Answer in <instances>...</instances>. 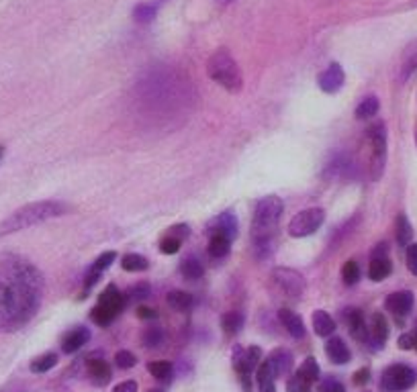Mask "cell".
Segmentation results:
<instances>
[{"label":"cell","mask_w":417,"mask_h":392,"mask_svg":"<svg viewBox=\"0 0 417 392\" xmlns=\"http://www.w3.org/2000/svg\"><path fill=\"white\" fill-rule=\"evenodd\" d=\"M417 374L414 368L405 364H393L383 374V391L385 392H405L416 384Z\"/></svg>","instance_id":"8992f818"},{"label":"cell","mask_w":417,"mask_h":392,"mask_svg":"<svg viewBox=\"0 0 417 392\" xmlns=\"http://www.w3.org/2000/svg\"><path fill=\"white\" fill-rule=\"evenodd\" d=\"M245 358H247V366H250V370L254 372V370L262 364V349L254 345V347L245 349Z\"/></svg>","instance_id":"ab89813d"},{"label":"cell","mask_w":417,"mask_h":392,"mask_svg":"<svg viewBox=\"0 0 417 392\" xmlns=\"http://www.w3.org/2000/svg\"><path fill=\"white\" fill-rule=\"evenodd\" d=\"M325 221V213L323 209H307V211H301L297 213L291 223H289V235L291 237H307V235H313L321 225Z\"/></svg>","instance_id":"52a82bcc"},{"label":"cell","mask_w":417,"mask_h":392,"mask_svg":"<svg viewBox=\"0 0 417 392\" xmlns=\"http://www.w3.org/2000/svg\"><path fill=\"white\" fill-rule=\"evenodd\" d=\"M391 270H393V264H391L389 256H385V258H372L368 276H370V280L383 282L391 274Z\"/></svg>","instance_id":"7402d4cb"},{"label":"cell","mask_w":417,"mask_h":392,"mask_svg":"<svg viewBox=\"0 0 417 392\" xmlns=\"http://www.w3.org/2000/svg\"><path fill=\"white\" fill-rule=\"evenodd\" d=\"M264 364L272 372V376L278 378V376H285V374L291 372V368H293V355L287 349H274L268 355V360H264Z\"/></svg>","instance_id":"8fae6325"},{"label":"cell","mask_w":417,"mask_h":392,"mask_svg":"<svg viewBox=\"0 0 417 392\" xmlns=\"http://www.w3.org/2000/svg\"><path fill=\"white\" fill-rule=\"evenodd\" d=\"M113 392H137V384L133 382V380H125V382H121L117 384Z\"/></svg>","instance_id":"c3c4849f"},{"label":"cell","mask_w":417,"mask_h":392,"mask_svg":"<svg viewBox=\"0 0 417 392\" xmlns=\"http://www.w3.org/2000/svg\"><path fill=\"white\" fill-rule=\"evenodd\" d=\"M2 156H4V145H0V162H2Z\"/></svg>","instance_id":"f5cc1de1"},{"label":"cell","mask_w":417,"mask_h":392,"mask_svg":"<svg viewBox=\"0 0 417 392\" xmlns=\"http://www.w3.org/2000/svg\"><path fill=\"white\" fill-rule=\"evenodd\" d=\"M368 141H370V178L378 180L385 172L387 164V131L383 123H376L368 129Z\"/></svg>","instance_id":"5b68a950"},{"label":"cell","mask_w":417,"mask_h":392,"mask_svg":"<svg viewBox=\"0 0 417 392\" xmlns=\"http://www.w3.org/2000/svg\"><path fill=\"white\" fill-rule=\"evenodd\" d=\"M99 278H101V274L99 272H94L92 268L88 270V274H86V280H84V292H88L96 282H99Z\"/></svg>","instance_id":"bcb514c9"},{"label":"cell","mask_w":417,"mask_h":392,"mask_svg":"<svg viewBox=\"0 0 417 392\" xmlns=\"http://www.w3.org/2000/svg\"><path fill=\"white\" fill-rule=\"evenodd\" d=\"M298 376H303L307 382H315L317 378H319V366H317V362L313 360V358H307L303 364H301V368L297 370Z\"/></svg>","instance_id":"836d02e7"},{"label":"cell","mask_w":417,"mask_h":392,"mask_svg":"<svg viewBox=\"0 0 417 392\" xmlns=\"http://www.w3.org/2000/svg\"><path fill=\"white\" fill-rule=\"evenodd\" d=\"M272 284L285 296L297 298V296H301L305 292V278L298 274L297 270H291V268H276L272 272Z\"/></svg>","instance_id":"ba28073f"},{"label":"cell","mask_w":417,"mask_h":392,"mask_svg":"<svg viewBox=\"0 0 417 392\" xmlns=\"http://www.w3.org/2000/svg\"><path fill=\"white\" fill-rule=\"evenodd\" d=\"M289 392H309L311 391V382H307L303 376H298V374H295L291 380H289Z\"/></svg>","instance_id":"b9f144b4"},{"label":"cell","mask_w":417,"mask_h":392,"mask_svg":"<svg viewBox=\"0 0 417 392\" xmlns=\"http://www.w3.org/2000/svg\"><path fill=\"white\" fill-rule=\"evenodd\" d=\"M378 99L376 96H364L362 103L356 107V118L360 121H366V118H372L376 112H378Z\"/></svg>","instance_id":"f1b7e54d"},{"label":"cell","mask_w":417,"mask_h":392,"mask_svg":"<svg viewBox=\"0 0 417 392\" xmlns=\"http://www.w3.org/2000/svg\"><path fill=\"white\" fill-rule=\"evenodd\" d=\"M56 364H58V355H56V353H45V355H39L37 360L31 362V372H35V374H45V372H50Z\"/></svg>","instance_id":"4dcf8cb0"},{"label":"cell","mask_w":417,"mask_h":392,"mask_svg":"<svg viewBox=\"0 0 417 392\" xmlns=\"http://www.w3.org/2000/svg\"><path fill=\"white\" fill-rule=\"evenodd\" d=\"M414 302H416V298H414V292H411V290H399V292H393V294L387 296L385 307H387V311H391L397 319H403V317H407V315L411 313Z\"/></svg>","instance_id":"30bf717a"},{"label":"cell","mask_w":417,"mask_h":392,"mask_svg":"<svg viewBox=\"0 0 417 392\" xmlns=\"http://www.w3.org/2000/svg\"><path fill=\"white\" fill-rule=\"evenodd\" d=\"M325 353H327V358L334 362V364H348L350 362V349H348V345L344 343V339H340V337H332L327 343H325Z\"/></svg>","instance_id":"2e32d148"},{"label":"cell","mask_w":417,"mask_h":392,"mask_svg":"<svg viewBox=\"0 0 417 392\" xmlns=\"http://www.w3.org/2000/svg\"><path fill=\"white\" fill-rule=\"evenodd\" d=\"M99 305H101V307H107V309H111V311L121 313L125 300H123V294L119 292V288L111 284V286H107V288L103 290V294H101V298H99Z\"/></svg>","instance_id":"44dd1931"},{"label":"cell","mask_w":417,"mask_h":392,"mask_svg":"<svg viewBox=\"0 0 417 392\" xmlns=\"http://www.w3.org/2000/svg\"><path fill=\"white\" fill-rule=\"evenodd\" d=\"M65 211H68V207L63 203H58V200H39V203L25 205L0 223V237L61 217Z\"/></svg>","instance_id":"3957f363"},{"label":"cell","mask_w":417,"mask_h":392,"mask_svg":"<svg viewBox=\"0 0 417 392\" xmlns=\"http://www.w3.org/2000/svg\"><path fill=\"white\" fill-rule=\"evenodd\" d=\"M180 239L176 237H172V235H168V237H164L162 239V243H160V249L164 251V254H168V256H172V254H176L180 249Z\"/></svg>","instance_id":"7bdbcfd3"},{"label":"cell","mask_w":417,"mask_h":392,"mask_svg":"<svg viewBox=\"0 0 417 392\" xmlns=\"http://www.w3.org/2000/svg\"><path fill=\"white\" fill-rule=\"evenodd\" d=\"M256 382H258V391L260 392H276V389H274V376H272V372L266 368V364H264V362L258 366V376H256Z\"/></svg>","instance_id":"f546056e"},{"label":"cell","mask_w":417,"mask_h":392,"mask_svg":"<svg viewBox=\"0 0 417 392\" xmlns=\"http://www.w3.org/2000/svg\"><path fill=\"white\" fill-rule=\"evenodd\" d=\"M164 329L162 327H158V325H152V327H148L145 331H143V345L145 347H150V349H154V347H160L162 343H164Z\"/></svg>","instance_id":"1f68e13d"},{"label":"cell","mask_w":417,"mask_h":392,"mask_svg":"<svg viewBox=\"0 0 417 392\" xmlns=\"http://www.w3.org/2000/svg\"><path fill=\"white\" fill-rule=\"evenodd\" d=\"M115 364L119 366L121 370H129V368H133L137 364V360H135V355L131 351L121 349V351H117V355H115Z\"/></svg>","instance_id":"f35d334b"},{"label":"cell","mask_w":417,"mask_h":392,"mask_svg":"<svg viewBox=\"0 0 417 392\" xmlns=\"http://www.w3.org/2000/svg\"><path fill=\"white\" fill-rule=\"evenodd\" d=\"M88 374L92 376L94 384H99V386L107 384V382L113 378L111 366H109L105 360H90V362H88Z\"/></svg>","instance_id":"ac0fdd59"},{"label":"cell","mask_w":417,"mask_h":392,"mask_svg":"<svg viewBox=\"0 0 417 392\" xmlns=\"http://www.w3.org/2000/svg\"><path fill=\"white\" fill-rule=\"evenodd\" d=\"M368 333L378 343V347L387 341V337H389V321L385 319V315H380V313H374V315H372Z\"/></svg>","instance_id":"d6986e66"},{"label":"cell","mask_w":417,"mask_h":392,"mask_svg":"<svg viewBox=\"0 0 417 392\" xmlns=\"http://www.w3.org/2000/svg\"><path fill=\"white\" fill-rule=\"evenodd\" d=\"M137 317H139V319H156V311L141 305V307H137Z\"/></svg>","instance_id":"681fc988"},{"label":"cell","mask_w":417,"mask_h":392,"mask_svg":"<svg viewBox=\"0 0 417 392\" xmlns=\"http://www.w3.org/2000/svg\"><path fill=\"white\" fill-rule=\"evenodd\" d=\"M241 325H243V317H241L239 313H236V311L225 313V315L221 317V329H223L225 336L234 337L239 329H241Z\"/></svg>","instance_id":"83f0119b"},{"label":"cell","mask_w":417,"mask_h":392,"mask_svg":"<svg viewBox=\"0 0 417 392\" xmlns=\"http://www.w3.org/2000/svg\"><path fill=\"white\" fill-rule=\"evenodd\" d=\"M164 0H154V2H141L133 8V19L135 23L139 25H145V23H152L158 14V6L162 4Z\"/></svg>","instance_id":"ffe728a7"},{"label":"cell","mask_w":417,"mask_h":392,"mask_svg":"<svg viewBox=\"0 0 417 392\" xmlns=\"http://www.w3.org/2000/svg\"><path fill=\"white\" fill-rule=\"evenodd\" d=\"M342 278L348 286H354L358 280H360V268H358L356 260H348L344 270H342Z\"/></svg>","instance_id":"8d00e7d4"},{"label":"cell","mask_w":417,"mask_h":392,"mask_svg":"<svg viewBox=\"0 0 417 392\" xmlns=\"http://www.w3.org/2000/svg\"><path fill=\"white\" fill-rule=\"evenodd\" d=\"M90 339V331L86 327H78V329H72L68 331L63 339H61V349L63 353H74L78 351L80 347H84Z\"/></svg>","instance_id":"4fadbf2b"},{"label":"cell","mask_w":417,"mask_h":392,"mask_svg":"<svg viewBox=\"0 0 417 392\" xmlns=\"http://www.w3.org/2000/svg\"><path fill=\"white\" fill-rule=\"evenodd\" d=\"M368 378H370V370L362 368V370H358L356 374H354V384H366Z\"/></svg>","instance_id":"f907efd6"},{"label":"cell","mask_w":417,"mask_h":392,"mask_svg":"<svg viewBox=\"0 0 417 392\" xmlns=\"http://www.w3.org/2000/svg\"><path fill=\"white\" fill-rule=\"evenodd\" d=\"M319 392H344V386H342L334 376H327V378H323V382L319 384Z\"/></svg>","instance_id":"ee69618b"},{"label":"cell","mask_w":417,"mask_h":392,"mask_svg":"<svg viewBox=\"0 0 417 392\" xmlns=\"http://www.w3.org/2000/svg\"><path fill=\"white\" fill-rule=\"evenodd\" d=\"M180 272H182V276L188 278V280H199V278H203L205 268H203V264H201L196 258H186V260H182Z\"/></svg>","instance_id":"4316f807"},{"label":"cell","mask_w":417,"mask_h":392,"mask_svg":"<svg viewBox=\"0 0 417 392\" xmlns=\"http://www.w3.org/2000/svg\"><path fill=\"white\" fill-rule=\"evenodd\" d=\"M207 231H209L211 235H225L227 239L234 241V237L238 235V219H236L232 213H221L219 217H215V219L209 223Z\"/></svg>","instance_id":"7c38bea8"},{"label":"cell","mask_w":417,"mask_h":392,"mask_svg":"<svg viewBox=\"0 0 417 392\" xmlns=\"http://www.w3.org/2000/svg\"><path fill=\"white\" fill-rule=\"evenodd\" d=\"M170 235L172 237H176V239H184L186 235H188V227L186 225H176V227H172V231H170Z\"/></svg>","instance_id":"816d5d0a"},{"label":"cell","mask_w":417,"mask_h":392,"mask_svg":"<svg viewBox=\"0 0 417 392\" xmlns=\"http://www.w3.org/2000/svg\"><path fill=\"white\" fill-rule=\"evenodd\" d=\"M43 294L41 272L27 260L8 256L0 262V333L25 327L37 313Z\"/></svg>","instance_id":"6da1fadb"},{"label":"cell","mask_w":417,"mask_h":392,"mask_svg":"<svg viewBox=\"0 0 417 392\" xmlns=\"http://www.w3.org/2000/svg\"><path fill=\"white\" fill-rule=\"evenodd\" d=\"M150 374L158 380H168L172 376V364L170 362H152L148 366Z\"/></svg>","instance_id":"d590c367"},{"label":"cell","mask_w":417,"mask_h":392,"mask_svg":"<svg viewBox=\"0 0 417 392\" xmlns=\"http://www.w3.org/2000/svg\"><path fill=\"white\" fill-rule=\"evenodd\" d=\"M150 296V286L148 284H137L129 290V296H127V302H133V300H141V298H148Z\"/></svg>","instance_id":"60d3db41"},{"label":"cell","mask_w":417,"mask_h":392,"mask_svg":"<svg viewBox=\"0 0 417 392\" xmlns=\"http://www.w3.org/2000/svg\"><path fill=\"white\" fill-rule=\"evenodd\" d=\"M399 347H401V349H411V347H416V337H414V333H405V336L399 337Z\"/></svg>","instance_id":"7dc6e473"},{"label":"cell","mask_w":417,"mask_h":392,"mask_svg":"<svg viewBox=\"0 0 417 392\" xmlns=\"http://www.w3.org/2000/svg\"><path fill=\"white\" fill-rule=\"evenodd\" d=\"M354 174V164L348 156L340 154L325 166V176L329 178H350Z\"/></svg>","instance_id":"5bb4252c"},{"label":"cell","mask_w":417,"mask_h":392,"mask_svg":"<svg viewBox=\"0 0 417 392\" xmlns=\"http://www.w3.org/2000/svg\"><path fill=\"white\" fill-rule=\"evenodd\" d=\"M344 82H346V74H344V68L338 61L329 63L317 78L319 88L323 92H327V94H336L344 86Z\"/></svg>","instance_id":"9c48e42d"},{"label":"cell","mask_w":417,"mask_h":392,"mask_svg":"<svg viewBox=\"0 0 417 392\" xmlns=\"http://www.w3.org/2000/svg\"><path fill=\"white\" fill-rule=\"evenodd\" d=\"M166 302H168V307H170L172 311L186 313V311L194 305V298H192V294H188V292H184V290H172V292H168Z\"/></svg>","instance_id":"603a6c76"},{"label":"cell","mask_w":417,"mask_h":392,"mask_svg":"<svg viewBox=\"0 0 417 392\" xmlns=\"http://www.w3.org/2000/svg\"><path fill=\"white\" fill-rule=\"evenodd\" d=\"M117 315H119L117 311H111V309H107V307H101V305H99V307H96V309L90 313V319H92L96 325H103V327H105V325H109V323H111V321H113Z\"/></svg>","instance_id":"e575fe53"},{"label":"cell","mask_w":417,"mask_h":392,"mask_svg":"<svg viewBox=\"0 0 417 392\" xmlns=\"http://www.w3.org/2000/svg\"><path fill=\"white\" fill-rule=\"evenodd\" d=\"M407 268L414 276H417V243L407 245Z\"/></svg>","instance_id":"f6af8a7d"},{"label":"cell","mask_w":417,"mask_h":392,"mask_svg":"<svg viewBox=\"0 0 417 392\" xmlns=\"http://www.w3.org/2000/svg\"><path fill=\"white\" fill-rule=\"evenodd\" d=\"M283 217V200L278 196H264L254 211L252 243L258 260H268L274 254V231Z\"/></svg>","instance_id":"7a4b0ae2"},{"label":"cell","mask_w":417,"mask_h":392,"mask_svg":"<svg viewBox=\"0 0 417 392\" xmlns=\"http://www.w3.org/2000/svg\"><path fill=\"white\" fill-rule=\"evenodd\" d=\"M311 323H313V329H315V333L319 337H329L336 331V321L325 311H315Z\"/></svg>","instance_id":"e0dca14e"},{"label":"cell","mask_w":417,"mask_h":392,"mask_svg":"<svg viewBox=\"0 0 417 392\" xmlns=\"http://www.w3.org/2000/svg\"><path fill=\"white\" fill-rule=\"evenodd\" d=\"M207 72L219 86H223L230 92H239L243 86L238 63L227 50H217L213 56L209 57Z\"/></svg>","instance_id":"277c9868"},{"label":"cell","mask_w":417,"mask_h":392,"mask_svg":"<svg viewBox=\"0 0 417 392\" xmlns=\"http://www.w3.org/2000/svg\"><path fill=\"white\" fill-rule=\"evenodd\" d=\"M150 392H164V391H160V389H152Z\"/></svg>","instance_id":"db71d44e"},{"label":"cell","mask_w":417,"mask_h":392,"mask_svg":"<svg viewBox=\"0 0 417 392\" xmlns=\"http://www.w3.org/2000/svg\"><path fill=\"white\" fill-rule=\"evenodd\" d=\"M278 319H281L283 327L291 333V337H295V339L305 337V323H303V319L298 317L295 311H291V309H281V311H278Z\"/></svg>","instance_id":"9a60e30c"},{"label":"cell","mask_w":417,"mask_h":392,"mask_svg":"<svg viewBox=\"0 0 417 392\" xmlns=\"http://www.w3.org/2000/svg\"><path fill=\"white\" fill-rule=\"evenodd\" d=\"M232 249V239H227L225 235H211L209 241V254L213 258H225Z\"/></svg>","instance_id":"484cf974"},{"label":"cell","mask_w":417,"mask_h":392,"mask_svg":"<svg viewBox=\"0 0 417 392\" xmlns=\"http://www.w3.org/2000/svg\"><path fill=\"white\" fill-rule=\"evenodd\" d=\"M115 258H117V254H115V251H105L103 256H99V258H96V262L92 264V270H94V272H99V274H103V272H105V270H107V268H109L113 262H115Z\"/></svg>","instance_id":"74e56055"},{"label":"cell","mask_w":417,"mask_h":392,"mask_svg":"<svg viewBox=\"0 0 417 392\" xmlns=\"http://www.w3.org/2000/svg\"><path fill=\"white\" fill-rule=\"evenodd\" d=\"M395 237H397V243L399 245H409L411 239H414V227L409 223V219L405 215H399L397 221H395Z\"/></svg>","instance_id":"cb8c5ba5"},{"label":"cell","mask_w":417,"mask_h":392,"mask_svg":"<svg viewBox=\"0 0 417 392\" xmlns=\"http://www.w3.org/2000/svg\"><path fill=\"white\" fill-rule=\"evenodd\" d=\"M346 321H348V327H350V333L356 337V339H364L368 327L364 325V317L358 309H348L346 311Z\"/></svg>","instance_id":"d4e9b609"},{"label":"cell","mask_w":417,"mask_h":392,"mask_svg":"<svg viewBox=\"0 0 417 392\" xmlns=\"http://www.w3.org/2000/svg\"><path fill=\"white\" fill-rule=\"evenodd\" d=\"M414 337H416V347H417V331H416V333H414Z\"/></svg>","instance_id":"11a10c76"},{"label":"cell","mask_w":417,"mask_h":392,"mask_svg":"<svg viewBox=\"0 0 417 392\" xmlns=\"http://www.w3.org/2000/svg\"><path fill=\"white\" fill-rule=\"evenodd\" d=\"M121 266H123V270H127V272H141V270L148 268V260H145L143 256H139V254H127V256L123 258Z\"/></svg>","instance_id":"d6a6232c"}]
</instances>
